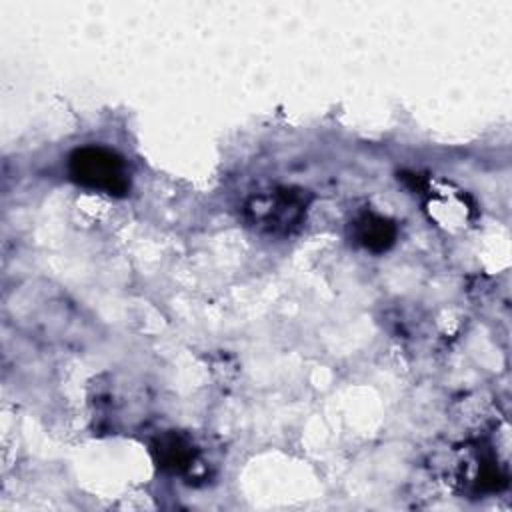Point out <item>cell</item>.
Here are the masks:
<instances>
[{"label":"cell","mask_w":512,"mask_h":512,"mask_svg":"<svg viewBox=\"0 0 512 512\" xmlns=\"http://www.w3.org/2000/svg\"><path fill=\"white\" fill-rule=\"evenodd\" d=\"M70 178L82 188L124 196L130 190V176L124 160L102 146H84L68 158Z\"/></svg>","instance_id":"obj_1"},{"label":"cell","mask_w":512,"mask_h":512,"mask_svg":"<svg viewBox=\"0 0 512 512\" xmlns=\"http://www.w3.org/2000/svg\"><path fill=\"white\" fill-rule=\"evenodd\" d=\"M308 202L310 198L306 190L276 188L250 198L246 204V218L250 226L260 232L274 236L290 234L302 224Z\"/></svg>","instance_id":"obj_2"},{"label":"cell","mask_w":512,"mask_h":512,"mask_svg":"<svg viewBox=\"0 0 512 512\" xmlns=\"http://www.w3.org/2000/svg\"><path fill=\"white\" fill-rule=\"evenodd\" d=\"M352 234L360 246L370 252H386L396 240V226L378 214L366 212L354 220Z\"/></svg>","instance_id":"obj_3"},{"label":"cell","mask_w":512,"mask_h":512,"mask_svg":"<svg viewBox=\"0 0 512 512\" xmlns=\"http://www.w3.org/2000/svg\"><path fill=\"white\" fill-rule=\"evenodd\" d=\"M152 452L158 466L168 472H184L194 462L192 444L178 434H166L158 438Z\"/></svg>","instance_id":"obj_4"}]
</instances>
